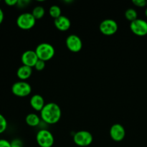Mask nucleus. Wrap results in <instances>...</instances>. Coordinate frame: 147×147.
I'll use <instances>...</instances> for the list:
<instances>
[{
  "instance_id": "nucleus-16",
  "label": "nucleus",
  "mask_w": 147,
  "mask_h": 147,
  "mask_svg": "<svg viewBox=\"0 0 147 147\" xmlns=\"http://www.w3.org/2000/svg\"><path fill=\"white\" fill-rule=\"evenodd\" d=\"M31 13L36 19V20H40L42 18L45 14V9L42 6H36L35 7H34Z\"/></svg>"
},
{
  "instance_id": "nucleus-23",
  "label": "nucleus",
  "mask_w": 147,
  "mask_h": 147,
  "mask_svg": "<svg viewBox=\"0 0 147 147\" xmlns=\"http://www.w3.org/2000/svg\"><path fill=\"white\" fill-rule=\"evenodd\" d=\"M0 147H11V143L7 139H0Z\"/></svg>"
},
{
  "instance_id": "nucleus-10",
  "label": "nucleus",
  "mask_w": 147,
  "mask_h": 147,
  "mask_svg": "<svg viewBox=\"0 0 147 147\" xmlns=\"http://www.w3.org/2000/svg\"><path fill=\"white\" fill-rule=\"evenodd\" d=\"M110 136L114 142H119L123 140L126 136V130L120 123H115L112 125L110 129Z\"/></svg>"
},
{
  "instance_id": "nucleus-14",
  "label": "nucleus",
  "mask_w": 147,
  "mask_h": 147,
  "mask_svg": "<svg viewBox=\"0 0 147 147\" xmlns=\"http://www.w3.org/2000/svg\"><path fill=\"white\" fill-rule=\"evenodd\" d=\"M32 74V67L22 65L17 70V76L21 80H27Z\"/></svg>"
},
{
  "instance_id": "nucleus-18",
  "label": "nucleus",
  "mask_w": 147,
  "mask_h": 147,
  "mask_svg": "<svg viewBox=\"0 0 147 147\" xmlns=\"http://www.w3.org/2000/svg\"><path fill=\"white\" fill-rule=\"evenodd\" d=\"M49 14L50 15V17L54 18L55 20L57 18H58L59 17L62 15L61 14V9L59 6L57 5H53L49 8Z\"/></svg>"
},
{
  "instance_id": "nucleus-9",
  "label": "nucleus",
  "mask_w": 147,
  "mask_h": 147,
  "mask_svg": "<svg viewBox=\"0 0 147 147\" xmlns=\"http://www.w3.org/2000/svg\"><path fill=\"white\" fill-rule=\"evenodd\" d=\"M65 45L67 48L73 53H78L83 47L81 38L78 35L74 34L67 36L65 40Z\"/></svg>"
},
{
  "instance_id": "nucleus-6",
  "label": "nucleus",
  "mask_w": 147,
  "mask_h": 147,
  "mask_svg": "<svg viewBox=\"0 0 147 147\" xmlns=\"http://www.w3.org/2000/svg\"><path fill=\"white\" fill-rule=\"evenodd\" d=\"M93 141V135L88 131H79L75 133L73 136V142L78 146L85 147L90 146Z\"/></svg>"
},
{
  "instance_id": "nucleus-24",
  "label": "nucleus",
  "mask_w": 147,
  "mask_h": 147,
  "mask_svg": "<svg viewBox=\"0 0 147 147\" xmlns=\"http://www.w3.org/2000/svg\"><path fill=\"white\" fill-rule=\"evenodd\" d=\"M4 3H5L7 6L13 7V6L17 5L18 0H5V1H4Z\"/></svg>"
},
{
  "instance_id": "nucleus-4",
  "label": "nucleus",
  "mask_w": 147,
  "mask_h": 147,
  "mask_svg": "<svg viewBox=\"0 0 147 147\" xmlns=\"http://www.w3.org/2000/svg\"><path fill=\"white\" fill-rule=\"evenodd\" d=\"M36 142L40 147H52L54 144V136L50 131L40 129L36 135Z\"/></svg>"
},
{
  "instance_id": "nucleus-15",
  "label": "nucleus",
  "mask_w": 147,
  "mask_h": 147,
  "mask_svg": "<svg viewBox=\"0 0 147 147\" xmlns=\"http://www.w3.org/2000/svg\"><path fill=\"white\" fill-rule=\"evenodd\" d=\"M40 116L34 113H30L27 115L25 118V122L28 126L32 127H35L37 126L40 123Z\"/></svg>"
},
{
  "instance_id": "nucleus-2",
  "label": "nucleus",
  "mask_w": 147,
  "mask_h": 147,
  "mask_svg": "<svg viewBox=\"0 0 147 147\" xmlns=\"http://www.w3.org/2000/svg\"><path fill=\"white\" fill-rule=\"evenodd\" d=\"M35 53L39 60L47 62L51 60L55 55V50L51 44L47 42H42L35 48Z\"/></svg>"
},
{
  "instance_id": "nucleus-12",
  "label": "nucleus",
  "mask_w": 147,
  "mask_h": 147,
  "mask_svg": "<svg viewBox=\"0 0 147 147\" xmlns=\"http://www.w3.org/2000/svg\"><path fill=\"white\" fill-rule=\"evenodd\" d=\"M54 24L58 30L61 32H65L70 29L71 26V22L67 17L61 15L54 20Z\"/></svg>"
},
{
  "instance_id": "nucleus-20",
  "label": "nucleus",
  "mask_w": 147,
  "mask_h": 147,
  "mask_svg": "<svg viewBox=\"0 0 147 147\" xmlns=\"http://www.w3.org/2000/svg\"><path fill=\"white\" fill-rule=\"evenodd\" d=\"M45 63L46 62L43 61V60H38L37 63H36L35 65H34V69H35L36 70H37V71H42V70H44L45 67Z\"/></svg>"
},
{
  "instance_id": "nucleus-11",
  "label": "nucleus",
  "mask_w": 147,
  "mask_h": 147,
  "mask_svg": "<svg viewBox=\"0 0 147 147\" xmlns=\"http://www.w3.org/2000/svg\"><path fill=\"white\" fill-rule=\"evenodd\" d=\"M38 57L35 51L32 50H28L24 51L21 56V61L22 65L34 67L36 63L38 60Z\"/></svg>"
},
{
  "instance_id": "nucleus-13",
  "label": "nucleus",
  "mask_w": 147,
  "mask_h": 147,
  "mask_svg": "<svg viewBox=\"0 0 147 147\" xmlns=\"http://www.w3.org/2000/svg\"><path fill=\"white\" fill-rule=\"evenodd\" d=\"M30 103L31 107L34 110L40 112L41 111L45 105L46 104L45 102L44 98L39 94H35L32 96L30 100Z\"/></svg>"
},
{
  "instance_id": "nucleus-5",
  "label": "nucleus",
  "mask_w": 147,
  "mask_h": 147,
  "mask_svg": "<svg viewBox=\"0 0 147 147\" xmlns=\"http://www.w3.org/2000/svg\"><path fill=\"white\" fill-rule=\"evenodd\" d=\"M11 92L17 97H26L32 92V87L30 83L24 80H20L11 86Z\"/></svg>"
},
{
  "instance_id": "nucleus-3",
  "label": "nucleus",
  "mask_w": 147,
  "mask_h": 147,
  "mask_svg": "<svg viewBox=\"0 0 147 147\" xmlns=\"http://www.w3.org/2000/svg\"><path fill=\"white\" fill-rule=\"evenodd\" d=\"M17 25L23 30H28L32 28L36 23V19L30 12H24L17 17Z\"/></svg>"
},
{
  "instance_id": "nucleus-19",
  "label": "nucleus",
  "mask_w": 147,
  "mask_h": 147,
  "mask_svg": "<svg viewBox=\"0 0 147 147\" xmlns=\"http://www.w3.org/2000/svg\"><path fill=\"white\" fill-rule=\"evenodd\" d=\"M7 126H8V123H7V119L2 114L0 113V134H3L7 130Z\"/></svg>"
},
{
  "instance_id": "nucleus-27",
  "label": "nucleus",
  "mask_w": 147,
  "mask_h": 147,
  "mask_svg": "<svg viewBox=\"0 0 147 147\" xmlns=\"http://www.w3.org/2000/svg\"><path fill=\"white\" fill-rule=\"evenodd\" d=\"M144 14H145V16H146V17H147V7L146 8V9H145V12H144Z\"/></svg>"
},
{
  "instance_id": "nucleus-21",
  "label": "nucleus",
  "mask_w": 147,
  "mask_h": 147,
  "mask_svg": "<svg viewBox=\"0 0 147 147\" xmlns=\"http://www.w3.org/2000/svg\"><path fill=\"white\" fill-rule=\"evenodd\" d=\"M132 3L138 7H144L147 6V1L146 0H133Z\"/></svg>"
},
{
  "instance_id": "nucleus-22",
  "label": "nucleus",
  "mask_w": 147,
  "mask_h": 147,
  "mask_svg": "<svg viewBox=\"0 0 147 147\" xmlns=\"http://www.w3.org/2000/svg\"><path fill=\"white\" fill-rule=\"evenodd\" d=\"M11 147H23V142L20 139H14L11 141Z\"/></svg>"
},
{
  "instance_id": "nucleus-1",
  "label": "nucleus",
  "mask_w": 147,
  "mask_h": 147,
  "mask_svg": "<svg viewBox=\"0 0 147 147\" xmlns=\"http://www.w3.org/2000/svg\"><path fill=\"white\" fill-rule=\"evenodd\" d=\"M62 116L61 109L55 103L50 102L45 105L40 111V119L47 124H55Z\"/></svg>"
},
{
  "instance_id": "nucleus-8",
  "label": "nucleus",
  "mask_w": 147,
  "mask_h": 147,
  "mask_svg": "<svg viewBox=\"0 0 147 147\" xmlns=\"http://www.w3.org/2000/svg\"><path fill=\"white\" fill-rule=\"evenodd\" d=\"M130 30L132 32L139 37L147 34V22L143 19H139L130 23Z\"/></svg>"
},
{
  "instance_id": "nucleus-7",
  "label": "nucleus",
  "mask_w": 147,
  "mask_h": 147,
  "mask_svg": "<svg viewBox=\"0 0 147 147\" xmlns=\"http://www.w3.org/2000/svg\"><path fill=\"white\" fill-rule=\"evenodd\" d=\"M119 29L118 23L113 19H106L100 23L99 30L103 34L111 36L116 34Z\"/></svg>"
},
{
  "instance_id": "nucleus-28",
  "label": "nucleus",
  "mask_w": 147,
  "mask_h": 147,
  "mask_svg": "<svg viewBox=\"0 0 147 147\" xmlns=\"http://www.w3.org/2000/svg\"><path fill=\"white\" fill-rule=\"evenodd\" d=\"M0 2H1V1H0Z\"/></svg>"
},
{
  "instance_id": "nucleus-26",
  "label": "nucleus",
  "mask_w": 147,
  "mask_h": 147,
  "mask_svg": "<svg viewBox=\"0 0 147 147\" xmlns=\"http://www.w3.org/2000/svg\"><path fill=\"white\" fill-rule=\"evenodd\" d=\"M4 14L3 10L1 9V7H0V24L3 22L4 21Z\"/></svg>"
},
{
  "instance_id": "nucleus-17",
  "label": "nucleus",
  "mask_w": 147,
  "mask_h": 147,
  "mask_svg": "<svg viewBox=\"0 0 147 147\" xmlns=\"http://www.w3.org/2000/svg\"><path fill=\"white\" fill-rule=\"evenodd\" d=\"M125 17L131 22L138 19V13L134 8H129L125 11Z\"/></svg>"
},
{
  "instance_id": "nucleus-25",
  "label": "nucleus",
  "mask_w": 147,
  "mask_h": 147,
  "mask_svg": "<svg viewBox=\"0 0 147 147\" xmlns=\"http://www.w3.org/2000/svg\"><path fill=\"white\" fill-rule=\"evenodd\" d=\"M30 2V1H27V0H18V3H17V5L20 7H24L29 4V3Z\"/></svg>"
}]
</instances>
